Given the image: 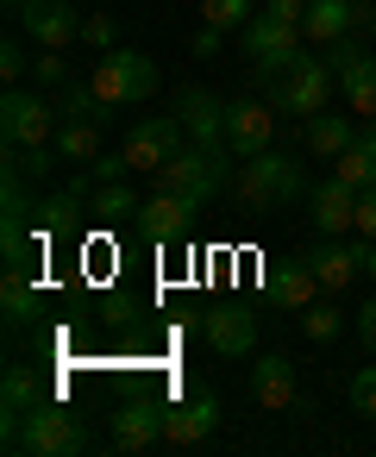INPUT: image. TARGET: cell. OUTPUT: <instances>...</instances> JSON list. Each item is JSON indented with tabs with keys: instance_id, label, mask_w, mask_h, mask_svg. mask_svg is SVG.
<instances>
[{
	"instance_id": "obj_1",
	"label": "cell",
	"mask_w": 376,
	"mask_h": 457,
	"mask_svg": "<svg viewBox=\"0 0 376 457\" xmlns=\"http://www.w3.org/2000/svg\"><path fill=\"white\" fill-rule=\"evenodd\" d=\"M226 195H232L245 213H276V207H295V201L307 195V170H301L295 157H282V151H257V157L238 163V176H232Z\"/></svg>"
},
{
	"instance_id": "obj_2",
	"label": "cell",
	"mask_w": 376,
	"mask_h": 457,
	"mask_svg": "<svg viewBox=\"0 0 376 457\" xmlns=\"http://www.w3.org/2000/svg\"><path fill=\"white\" fill-rule=\"evenodd\" d=\"M257 82H263V101H270L282 120H313V113H326V107H332V88H338L332 63H326V57H307V51H301L295 63L257 76Z\"/></svg>"
},
{
	"instance_id": "obj_3",
	"label": "cell",
	"mask_w": 376,
	"mask_h": 457,
	"mask_svg": "<svg viewBox=\"0 0 376 457\" xmlns=\"http://www.w3.org/2000/svg\"><path fill=\"white\" fill-rule=\"evenodd\" d=\"M232 176H238V170H232V151H201V145L188 138V145H182L151 182L170 188V195H182V201H195V207H207L213 195L232 188Z\"/></svg>"
},
{
	"instance_id": "obj_4",
	"label": "cell",
	"mask_w": 376,
	"mask_h": 457,
	"mask_svg": "<svg viewBox=\"0 0 376 457\" xmlns=\"http://www.w3.org/2000/svg\"><path fill=\"white\" fill-rule=\"evenodd\" d=\"M0 438H7V451H26V457H76V451H88V426H76L63 407H32Z\"/></svg>"
},
{
	"instance_id": "obj_5",
	"label": "cell",
	"mask_w": 376,
	"mask_h": 457,
	"mask_svg": "<svg viewBox=\"0 0 376 457\" xmlns=\"http://www.w3.org/2000/svg\"><path fill=\"white\" fill-rule=\"evenodd\" d=\"M88 88L107 107H138L145 95H157V63L145 51H101V63L88 70Z\"/></svg>"
},
{
	"instance_id": "obj_6",
	"label": "cell",
	"mask_w": 376,
	"mask_h": 457,
	"mask_svg": "<svg viewBox=\"0 0 376 457\" xmlns=\"http://www.w3.org/2000/svg\"><path fill=\"white\" fill-rule=\"evenodd\" d=\"M57 126H63L57 101H45L38 88H20V82L7 88V101H0V138L7 145H51Z\"/></svg>"
},
{
	"instance_id": "obj_7",
	"label": "cell",
	"mask_w": 376,
	"mask_h": 457,
	"mask_svg": "<svg viewBox=\"0 0 376 457\" xmlns=\"http://www.w3.org/2000/svg\"><path fill=\"white\" fill-rule=\"evenodd\" d=\"M301 38H307V32H301L295 20H276L270 7L238 32V45H245V57H251V70H257V76H270V70L295 63V57H301Z\"/></svg>"
},
{
	"instance_id": "obj_8",
	"label": "cell",
	"mask_w": 376,
	"mask_h": 457,
	"mask_svg": "<svg viewBox=\"0 0 376 457\" xmlns=\"http://www.w3.org/2000/svg\"><path fill=\"white\" fill-rule=\"evenodd\" d=\"M188 145V132H182V120L176 113H151V120H138V126H126V163L138 170V176H157L176 151Z\"/></svg>"
},
{
	"instance_id": "obj_9",
	"label": "cell",
	"mask_w": 376,
	"mask_h": 457,
	"mask_svg": "<svg viewBox=\"0 0 376 457\" xmlns=\"http://www.w3.org/2000/svg\"><path fill=\"white\" fill-rule=\"evenodd\" d=\"M13 20H20V32H26L38 51H70V45H82V13L70 7V0H26Z\"/></svg>"
},
{
	"instance_id": "obj_10",
	"label": "cell",
	"mask_w": 376,
	"mask_h": 457,
	"mask_svg": "<svg viewBox=\"0 0 376 457\" xmlns=\"http://www.w3.org/2000/svg\"><path fill=\"white\" fill-rule=\"evenodd\" d=\"M270 138H276V107H270V101H257V95L226 101V151H232L238 163L257 157V151H270Z\"/></svg>"
},
{
	"instance_id": "obj_11",
	"label": "cell",
	"mask_w": 376,
	"mask_h": 457,
	"mask_svg": "<svg viewBox=\"0 0 376 457\" xmlns=\"http://www.w3.org/2000/svg\"><path fill=\"white\" fill-rule=\"evenodd\" d=\"M76 226H88V195H76L70 182L32 201V238L38 245H63V238H76Z\"/></svg>"
},
{
	"instance_id": "obj_12",
	"label": "cell",
	"mask_w": 376,
	"mask_h": 457,
	"mask_svg": "<svg viewBox=\"0 0 376 457\" xmlns=\"http://www.w3.org/2000/svg\"><path fill=\"white\" fill-rule=\"evenodd\" d=\"M176 120L201 151H226V101L213 88H182L176 95Z\"/></svg>"
},
{
	"instance_id": "obj_13",
	"label": "cell",
	"mask_w": 376,
	"mask_h": 457,
	"mask_svg": "<svg viewBox=\"0 0 376 457\" xmlns=\"http://www.w3.org/2000/svg\"><path fill=\"white\" fill-rule=\"evenodd\" d=\"M163 426H170V413L157 407V401H145V395H126V407L113 413V451H151V445H163Z\"/></svg>"
},
{
	"instance_id": "obj_14",
	"label": "cell",
	"mask_w": 376,
	"mask_h": 457,
	"mask_svg": "<svg viewBox=\"0 0 376 457\" xmlns=\"http://www.w3.org/2000/svg\"><path fill=\"white\" fill-rule=\"evenodd\" d=\"M220 432V395L213 388H195L176 413H170V426H163V445H176V451H188V445H207Z\"/></svg>"
},
{
	"instance_id": "obj_15",
	"label": "cell",
	"mask_w": 376,
	"mask_h": 457,
	"mask_svg": "<svg viewBox=\"0 0 376 457\" xmlns=\"http://www.w3.org/2000/svg\"><path fill=\"white\" fill-rule=\"evenodd\" d=\"M307 207H313V226H320L326 238L357 232V188H351L345 176H326V182L307 195Z\"/></svg>"
},
{
	"instance_id": "obj_16",
	"label": "cell",
	"mask_w": 376,
	"mask_h": 457,
	"mask_svg": "<svg viewBox=\"0 0 376 457\" xmlns=\"http://www.w3.org/2000/svg\"><path fill=\"white\" fill-rule=\"evenodd\" d=\"M363 257H370V238L363 245H345V238H320L313 251H307V263H313V276H320V288H345V282H357L363 276Z\"/></svg>"
},
{
	"instance_id": "obj_17",
	"label": "cell",
	"mask_w": 376,
	"mask_h": 457,
	"mask_svg": "<svg viewBox=\"0 0 376 457\" xmlns=\"http://www.w3.org/2000/svg\"><path fill=\"white\" fill-rule=\"evenodd\" d=\"M363 20H370V13H357V0H307L301 32H307L313 45H338V38H351Z\"/></svg>"
},
{
	"instance_id": "obj_18",
	"label": "cell",
	"mask_w": 376,
	"mask_h": 457,
	"mask_svg": "<svg viewBox=\"0 0 376 457\" xmlns=\"http://www.w3.org/2000/svg\"><path fill=\"white\" fill-rule=\"evenodd\" d=\"M195 201H182V195H170V188H157L145 207H138V232L145 238H182L188 226H195Z\"/></svg>"
},
{
	"instance_id": "obj_19",
	"label": "cell",
	"mask_w": 376,
	"mask_h": 457,
	"mask_svg": "<svg viewBox=\"0 0 376 457\" xmlns=\"http://www.w3.org/2000/svg\"><path fill=\"white\" fill-rule=\"evenodd\" d=\"M207 345H213V357H251V345H257V313H251V307H220V313L207 320Z\"/></svg>"
},
{
	"instance_id": "obj_20",
	"label": "cell",
	"mask_w": 376,
	"mask_h": 457,
	"mask_svg": "<svg viewBox=\"0 0 376 457\" xmlns=\"http://www.w3.org/2000/svg\"><path fill=\"white\" fill-rule=\"evenodd\" d=\"M251 401H257L263 413L295 407V363H288V357H257V363H251Z\"/></svg>"
},
{
	"instance_id": "obj_21",
	"label": "cell",
	"mask_w": 376,
	"mask_h": 457,
	"mask_svg": "<svg viewBox=\"0 0 376 457\" xmlns=\"http://www.w3.org/2000/svg\"><path fill=\"white\" fill-rule=\"evenodd\" d=\"M313 295H320V276H313L307 257H288V263L270 270V301H276V307L301 313V307H313Z\"/></svg>"
},
{
	"instance_id": "obj_22",
	"label": "cell",
	"mask_w": 376,
	"mask_h": 457,
	"mask_svg": "<svg viewBox=\"0 0 376 457\" xmlns=\"http://www.w3.org/2000/svg\"><path fill=\"white\" fill-rule=\"evenodd\" d=\"M32 407H45V388H38V376H32L26 363H13L7 376H0V420L20 426ZM7 426H0V432H7Z\"/></svg>"
},
{
	"instance_id": "obj_23",
	"label": "cell",
	"mask_w": 376,
	"mask_h": 457,
	"mask_svg": "<svg viewBox=\"0 0 376 457\" xmlns=\"http://www.w3.org/2000/svg\"><path fill=\"white\" fill-rule=\"evenodd\" d=\"M301 132H307V151L313 157H338L345 145H357V113H313V120H301Z\"/></svg>"
},
{
	"instance_id": "obj_24",
	"label": "cell",
	"mask_w": 376,
	"mask_h": 457,
	"mask_svg": "<svg viewBox=\"0 0 376 457\" xmlns=\"http://www.w3.org/2000/svg\"><path fill=\"white\" fill-rule=\"evenodd\" d=\"M138 207H145V201L126 188V176H120V182H101V188L88 195V220H95V226H126V220H138Z\"/></svg>"
},
{
	"instance_id": "obj_25",
	"label": "cell",
	"mask_w": 376,
	"mask_h": 457,
	"mask_svg": "<svg viewBox=\"0 0 376 457\" xmlns=\"http://www.w3.org/2000/svg\"><path fill=\"white\" fill-rule=\"evenodd\" d=\"M0 301H7V320H13V332L38 313V288H32V270H20V263H7V276H0Z\"/></svg>"
},
{
	"instance_id": "obj_26",
	"label": "cell",
	"mask_w": 376,
	"mask_h": 457,
	"mask_svg": "<svg viewBox=\"0 0 376 457\" xmlns=\"http://www.w3.org/2000/svg\"><path fill=\"white\" fill-rule=\"evenodd\" d=\"M57 113H63V120H95V126H107L120 107H107L88 82H63V88H57Z\"/></svg>"
},
{
	"instance_id": "obj_27",
	"label": "cell",
	"mask_w": 376,
	"mask_h": 457,
	"mask_svg": "<svg viewBox=\"0 0 376 457\" xmlns=\"http://www.w3.org/2000/svg\"><path fill=\"white\" fill-rule=\"evenodd\" d=\"M51 145H57V157H70V163H95V157H101V126H95V120H63Z\"/></svg>"
},
{
	"instance_id": "obj_28",
	"label": "cell",
	"mask_w": 376,
	"mask_h": 457,
	"mask_svg": "<svg viewBox=\"0 0 376 457\" xmlns=\"http://www.w3.org/2000/svg\"><path fill=\"white\" fill-rule=\"evenodd\" d=\"M338 95H345V107L357 120H376V57H363L357 70H345L338 76Z\"/></svg>"
},
{
	"instance_id": "obj_29",
	"label": "cell",
	"mask_w": 376,
	"mask_h": 457,
	"mask_svg": "<svg viewBox=\"0 0 376 457\" xmlns=\"http://www.w3.org/2000/svg\"><path fill=\"white\" fill-rule=\"evenodd\" d=\"M257 20V0H201V26L213 32H245Z\"/></svg>"
},
{
	"instance_id": "obj_30",
	"label": "cell",
	"mask_w": 376,
	"mask_h": 457,
	"mask_svg": "<svg viewBox=\"0 0 376 457\" xmlns=\"http://www.w3.org/2000/svg\"><path fill=\"white\" fill-rule=\"evenodd\" d=\"M332 176H345L351 188H370V182H376V151H370V145H345V151L332 157Z\"/></svg>"
},
{
	"instance_id": "obj_31",
	"label": "cell",
	"mask_w": 376,
	"mask_h": 457,
	"mask_svg": "<svg viewBox=\"0 0 376 457\" xmlns=\"http://www.w3.org/2000/svg\"><path fill=\"white\" fill-rule=\"evenodd\" d=\"M301 332H307L313 345H332V338H338V307H320V301L301 307Z\"/></svg>"
},
{
	"instance_id": "obj_32",
	"label": "cell",
	"mask_w": 376,
	"mask_h": 457,
	"mask_svg": "<svg viewBox=\"0 0 376 457\" xmlns=\"http://www.w3.org/2000/svg\"><path fill=\"white\" fill-rule=\"evenodd\" d=\"M345 401H351V413L376 420V363H370V370H357V376L345 382Z\"/></svg>"
},
{
	"instance_id": "obj_33",
	"label": "cell",
	"mask_w": 376,
	"mask_h": 457,
	"mask_svg": "<svg viewBox=\"0 0 376 457\" xmlns=\"http://www.w3.org/2000/svg\"><path fill=\"white\" fill-rule=\"evenodd\" d=\"M32 76H38V88H63V82H76V76H70V57H63V51H38Z\"/></svg>"
},
{
	"instance_id": "obj_34",
	"label": "cell",
	"mask_w": 376,
	"mask_h": 457,
	"mask_svg": "<svg viewBox=\"0 0 376 457\" xmlns=\"http://www.w3.org/2000/svg\"><path fill=\"white\" fill-rule=\"evenodd\" d=\"M0 76H7V82H26V76H32V63H26V38H20V32L0 45Z\"/></svg>"
},
{
	"instance_id": "obj_35",
	"label": "cell",
	"mask_w": 376,
	"mask_h": 457,
	"mask_svg": "<svg viewBox=\"0 0 376 457\" xmlns=\"http://www.w3.org/2000/svg\"><path fill=\"white\" fill-rule=\"evenodd\" d=\"M82 45L113 51V20H107V13H88V20H82Z\"/></svg>"
},
{
	"instance_id": "obj_36",
	"label": "cell",
	"mask_w": 376,
	"mask_h": 457,
	"mask_svg": "<svg viewBox=\"0 0 376 457\" xmlns=\"http://www.w3.org/2000/svg\"><path fill=\"white\" fill-rule=\"evenodd\" d=\"M326 63H332V76H345V70H357V63H363V45H351V38H338V45H326Z\"/></svg>"
},
{
	"instance_id": "obj_37",
	"label": "cell",
	"mask_w": 376,
	"mask_h": 457,
	"mask_svg": "<svg viewBox=\"0 0 376 457\" xmlns=\"http://www.w3.org/2000/svg\"><path fill=\"white\" fill-rule=\"evenodd\" d=\"M357 232H363V238H376V182H370V188H357Z\"/></svg>"
},
{
	"instance_id": "obj_38",
	"label": "cell",
	"mask_w": 376,
	"mask_h": 457,
	"mask_svg": "<svg viewBox=\"0 0 376 457\" xmlns=\"http://www.w3.org/2000/svg\"><path fill=\"white\" fill-rule=\"evenodd\" d=\"M357 345L376 357V301H363V313H357Z\"/></svg>"
},
{
	"instance_id": "obj_39",
	"label": "cell",
	"mask_w": 376,
	"mask_h": 457,
	"mask_svg": "<svg viewBox=\"0 0 376 457\" xmlns=\"http://www.w3.org/2000/svg\"><path fill=\"white\" fill-rule=\"evenodd\" d=\"M220 45H226V32H213V26H201L195 32V57L207 63V57H220Z\"/></svg>"
},
{
	"instance_id": "obj_40",
	"label": "cell",
	"mask_w": 376,
	"mask_h": 457,
	"mask_svg": "<svg viewBox=\"0 0 376 457\" xmlns=\"http://www.w3.org/2000/svg\"><path fill=\"white\" fill-rule=\"evenodd\" d=\"M357 145H370V151H376V120H357Z\"/></svg>"
},
{
	"instance_id": "obj_41",
	"label": "cell",
	"mask_w": 376,
	"mask_h": 457,
	"mask_svg": "<svg viewBox=\"0 0 376 457\" xmlns=\"http://www.w3.org/2000/svg\"><path fill=\"white\" fill-rule=\"evenodd\" d=\"M363 276L376 282V238H370V257H363Z\"/></svg>"
},
{
	"instance_id": "obj_42",
	"label": "cell",
	"mask_w": 376,
	"mask_h": 457,
	"mask_svg": "<svg viewBox=\"0 0 376 457\" xmlns=\"http://www.w3.org/2000/svg\"><path fill=\"white\" fill-rule=\"evenodd\" d=\"M363 26H370V32H376V7H370V20H363Z\"/></svg>"
},
{
	"instance_id": "obj_43",
	"label": "cell",
	"mask_w": 376,
	"mask_h": 457,
	"mask_svg": "<svg viewBox=\"0 0 376 457\" xmlns=\"http://www.w3.org/2000/svg\"><path fill=\"white\" fill-rule=\"evenodd\" d=\"M7 7H13V13H20V7H26V0H7Z\"/></svg>"
}]
</instances>
